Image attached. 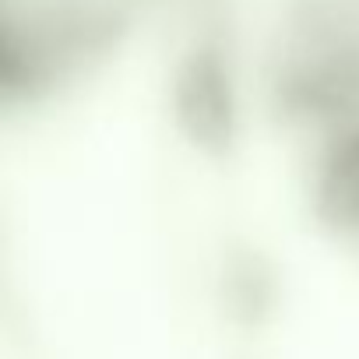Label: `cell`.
I'll use <instances>...</instances> for the list:
<instances>
[{
    "instance_id": "obj_1",
    "label": "cell",
    "mask_w": 359,
    "mask_h": 359,
    "mask_svg": "<svg viewBox=\"0 0 359 359\" xmlns=\"http://www.w3.org/2000/svg\"><path fill=\"white\" fill-rule=\"evenodd\" d=\"M176 0H0L4 67L15 81H53L109 57Z\"/></svg>"
}]
</instances>
